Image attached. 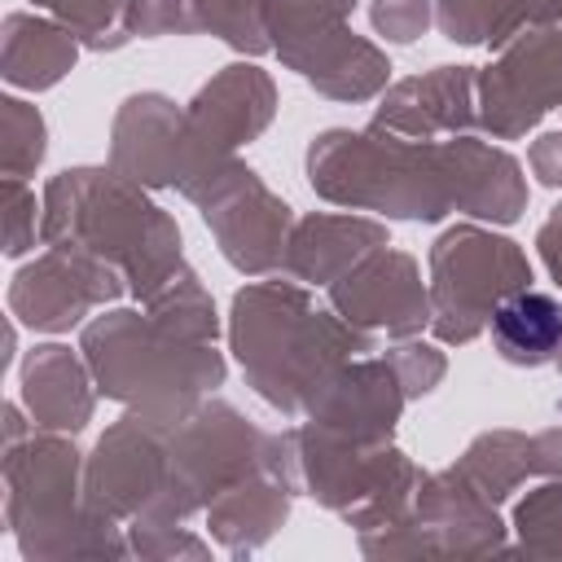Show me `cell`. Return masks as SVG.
<instances>
[{
	"label": "cell",
	"mask_w": 562,
	"mask_h": 562,
	"mask_svg": "<svg viewBox=\"0 0 562 562\" xmlns=\"http://www.w3.org/2000/svg\"><path fill=\"white\" fill-rule=\"evenodd\" d=\"M378 31H386L395 44H408L426 26V0H378L373 4Z\"/></svg>",
	"instance_id": "obj_3"
},
{
	"label": "cell",
	"mask_w": 562,
	"mask_h": 562,
	"mask_svg": "<svg viewBox=\"0 0 562 562\" xmlns=\"http://www.w3.org/2000/svg\"><path fill=\"white\" fill-rule=\"evenodd\" d=\"M492 338L509 364H544L562 347V303L522 285L492 312Z\"/></svg>",
	"instance_id": "obj_1"
},
{
	"label": "cell",
	"mask_w": 562,
	"mask_h": 562,
	"mask_svg": "<svg viewBox=\"0 0 562 562\" xmlns=\"http://www.w3.org/2000/svg\"><path fill=\"white\" fill-rule=\"evenodd\" d=\"M79 373L70 364V356L61 347H40V356H31L26 364V400L31 413L44 417V426L57 430H79L88 417V395L79 391Z\"/></svg>",
	"instance_id": "obj_2"
}]
</instances>
